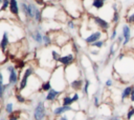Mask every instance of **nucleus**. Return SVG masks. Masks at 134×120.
Here are the masks:
<instances>
[{
  "label": "nucleus",
  "instance_id": "6e6552de",
  "mask_svg": "<svg viewBox=\"0 0 134 120\" xmlns=\"http://www.w3.org/2000/svg\"><path fill=\"white\" fill-rule=\"evenodd\" d=\"M90 19H91V21L93 22V24H94L96 27H98L100 31L107 32V31L111 27V24H110L107 20H105L104 18H102V17H99V16L90 15Z\"/></svg>",
  "mask_w": 134,
  "mask_h": 120
},
{
  "label": "nucleus",
  "instance_id": "2f4dec72",
  "mask_svg": "<svg viewBox=\"0 0 134 120\" xmlns=\"http://www.w3.org/2000/svg\"><path fill=\"white\" fill-rule=\"evenodd\" d=\"M21 117H22V115H21V112H20V111H15L13 114L8 115V118H7V120H19Z\"/></svg>",
  "mask_w": 134,
  "mask_h": 120
},
{
  "label": "nucleus",
  "instance_id": "ddd939ff",
  "mask_svg": "<svg viewBox=\"0 0 134 120\" xmlns=\"http://www.w3.org/2000/svg\"><path fill=\"white\" fill-rule=\"evenodd\" d=\"M29 37H30V39H31L36 44L43 46V37H44V34H43L40 29H38V28L31 29V31L29 32Z\"/></svg>",
  "mask_w": 134,
  "mask_h": 120
},
{
  "label": "nucleus",
  "instance_id": "20e7f679",
  "mask_svg": "<svg viewBox=\"0 0 134 120\" xmlns=\"http://www.w3.org/2000/svg\"><path fill=\"white\" fill-rule=\"evenodd\" d=\"M65 76H66V80L69 84L71 81L79 79V78H82V71H81L79 65L73 63L70 66L65 67Z\"/></svg>",
  "mask_w": 134,
  "mask_h": 120
},
{
  "label": "nucleus",
  "instance_id": "b1692460",
  "mask_svg": "<svg viewBox=\"0 0 134 120\" xmlns=\"http://www.w3.org/2000/svg\"><path fill=\"white\" fill-rule=\"evenodd\" d=\"M92 103L94 107H99L100 105V96H99V89H97L94 95L92 96Z\"/></svg>",
  "mask_w": 134,
  "mask_h": 120
},
{
  "label": "nucleus",
  "instance_id": "6ab92c4d",
  "mask_svg": "<svg viewBox=\"0 0 134 120\" xmlns=\"http://www.w3.org/2000/svg\"><path fill=\"white\" fill-rule=\"evenodd\" d=\"M131 93H132V84L127 85V86L121 91V94H120V100H121V102H125L126 99H130Z\"/></svg>",
  "mask_w": 134,
  "mask_h": 120
},
{
  "label": "nucleus",
  "instance_id": "412c9836",
  "mask_svg": "<svg viewBox=\"0 0 134 120\" xmlns=\"http://www.w3.org/2000/svg\"><path fill=\"white\" fill-rule=\"evenodd\" d=\"M73 101H72V97L69 94H64V96L61 99V105H67V106H72Z\"/></svg>",
  "mask_w": 134,
  "mask_h": 120
},
{
  "label": "nucleus",
  "instance_id": "3c124183",
  "mask_svg": "<svg viewBox=\"0 0 134 120\" xmlns=\"http://www.w3.org/2000/svg\"><path fill=\"white\" fill-rule=\"evenodd\" d=\"M85 120H93V118H92V117H87Z\"/></svg>",
  "mask_w": 134,
  "mask_h": 120
},
{
  "label": "nucleus",
  "instance_id": "a878e982",
  "mask_svg": "<svg viewBox=\"0 0 134 120\" xmlns=\"http://www.w3.org/2000/svg\"><path fill=\"white\" fill-rule=\"evenodd\" d=\"M105 6V1L104 0H93L92 2V8L95 11H99Z\"/></svg>",
  "mask_w": 134,
  "mask_h": 120
},
{
  "label": "nucleus",
  "instance_id": "aec40b11",
  "mask_svg": "<svg viewBox=\"0 0 134 120\" xmlns=\"http://www.w3.org/2000/svg\"><path fill=\"white\" fill-rule=\"evenodd\" d=\"M119 46H120V45H119L116 41H113V42L110 44V46H109V51H108L107 56L110 57V58H112V57L116 54V52H117V49H118Z\"/></svg>",
  "mask_w": 134,
  "mask_h": 120
},
{
  "label": "nucleus",
  "instance_id": "13d9d810",
  "mask_svg": "<svg viewBox=\"0 0 134 120\" xmlns=\"http://www.w3.org/2000/svg\"><path fill=\"white\" fill-rule=\"evenodd\" d=\"M104 1H105V2H106V1H108V0H104Z\"/></svg>",
  "mask_w": 134,
  "mask_h": 120
},
{
  "label": "nucleus",
  "instance_id": "dca6fc26",
  "mask_svg": "<svg viewBox=\"0 0 134 120\" xmlns=\"http://www.w3.org/2000/svg\"><path fill=\"white\" fill-rule=\"evenodd\" d=\"M9 46V36H8V32L7 31H3L2 33V37L0 40V48L5 53L6 48Z\"/></svg>",
  "mask_w": 134,
  "mask_h": 120
},
{
  "label": "nucleus",
  "instance_id": "5fc2aeb1",
  "mask_svg": "<svg viewBox=\"0 0 134 120\" xmlns=\"http://www.w3.org/2000/svg\"><path fill=\"white\" fill-rule=\"evenodd\" d=\"M44 1H49V2H52V1H54V0H44Z\"/></svg>",
  "mask_w": 134,
  "mask_h": 120
},
{
  "label": "nucleus",
  "instance_id": "4468645a",
  "mask_svg": "<svg viewBox=\"0 0 134 120\" xmlns=\"http://www.w3.org/2000/svg\"><path fill=\"white\" fill-rule=\"evenodd\" d=\"M70 111H74L72 106H67V105H57L53 109H52V115L57 118V117H60Z\"/></svg>",
  "mask_w": 134,
  "mask_h": 120
},
{
  "label": "nucleus",
  "instance_id": "a19ab883",
  "mask_svg": "<svg viewBox=\"0 0 134 120\" xmlns=\"http://www.w3.org/2000/svg\"><path fill=\"white\" fill-rule=\"evenodd\" d=\"M71 44H72V51H73V53H74L75 55H79V54H80V47H79L77 43L71 40Z\"/></svg>",
  "mask_w": 134,
  "mask_h": 120
},
{
  "label": "nucleus",
  "instance_id": "5701e85b",
  "mask_svg": "<svg viewBox=\"0 0 134 120\" xmlns=\"http://www.w3.org/2000/svg\"><path fill=\"white\" fill-rule=\"evenodd\" d=\"M51 88H52V84H51L50 80L43 81L42 84H41V87H40V92H42V93H47V92H49Z\"/></svg>",
  "mask_w": 134,
  "mask_h": 120
},
{
  "label": "nucleus",
  "instance_id": "49530a36",
  "mask_svg": "<svg viewBox=\"0 0 134 120\" xmlns=\"http://www.w3.org/2000/svg\"><path fill=\"white\" fill-rule=\"evenodd\" d=\"M99 49L98 48H96V49H89V54L90 55H92V56H98L99 55Z\"/></svg>",
  "mask_w": 134,
  "mask_h": 120
},
{
  "label": "nucleus",
  "instance_id": "cd10ccee",
  "mask_svg": "<svg viewBox=\"0 0 134 120\" xmlns=\"http://www.w3.org/2000/svg\"><path fill=\"white\" fill-rule=\"evenodd\" d=\"M4 112H5V114L8 116V115H10V114H13L14 112H15V109H14V103L13 102H6L5 103V105H4Z\"/></svg>",
  "mask_w": 134,
  "mask_h": 120
},
{
  "label": "nucleus",
  "instance_id": "4be33fe9",
  "mask_svg": "<svg viewBox=\"0 0 134 120\" xmlns=\"http://www.w3.org/2000/svg\"><path fill=\"white\" fill-rule=\"evenodd\" d=\"M126 21L128 24H134V5L131 6L126 15Z\"/></svg>",
  "mask_w": 134,
  "mask_h": 120
},
{
  "label": "nucleus",
  "instance_id": "0eeeda50",
  "mask_svg": "<svg viewBox=\"0 0 134 120\" xmlns=\"http://www.w3.org/2000/svg\"><path fill=\"white\" fill-rule=\"evenodd\" d=\"M60 11V7L58 6H54L52 4H50L49 6L48 5H45L43 8H42V15H43V18L46 19V20H53L57 18V15Z\"/></svg>",
  "mask_w": 134,
  "mask_h": 120
},
{
  "label": "nucleus",
  "instance_id": "a211bd4d",
  "mask_svg": "<svg viewBox=\"0 0 134 120\" xmlns=\"http://www.w3.org/2000/svg\"><path fill=\"white\" fill-rule=\"evenodd\" d=\"M84 79L85 78H79V79H75L73 81H71L68 85L69 87L74 91V92H77L80 89H83V86H84Z\"/></svg>",
  "mask_w": 134,
  "mask_h": 120
},
{
  "label": "nucleus",
  "instance_id": "f03ea898",
  "mask_svg": "<svg viewBox=\"0 0 134 120\" xmlns=\"http://www.w3.org/2000/svg\"><path fill=\"white\" fill-rule=\"evenodd\" d=\"M49 80L52 84V88H55V89L64 93L68 86V82H67L66 76H65V67L58 64L52 69Z\"/></svg>",
  "mask_w": 134,
  "mask_h": 120
},
{
  "label": "nucleus",
  "instance_id": "4c0bfd02",
  "mask_svg": "<svg viewBox=\"0 0 134 120\" xmlns=\"http://www.w3.org/2000/svg\"><path fill=\"white\" fill-rule=\"evenodd\" d=\"M117 29H116V27L114 26L113 28H112V31H111V33H110V36H109V39H110V41H115L116 40V38H117Z\"/></svg>",
  "mask_w": 134,
  "mask_h": 120
},
{
  "label": "nucleus",
  "instance_id": "bf43d9fd",
  "mask_svg": "<svg viewBox=\"0 0 134 120\" xmlns=\"http://www.w3.org/2000/svg\"><path fill=\"white\" fill-rule=\"evenodd\" d=\"M133 79H134V76H133Z\"/></svg>",
  "mask_w": 134,
  "mask_h": 120
},
{
  "label": "nucleus",
  "instance_id": "603ef678",
  "mask_svg": "<svg viewBox=\"0 0 134 120\" xmlns=\"http://www.w3.org/2000/svg\"><path fill=\"white\" fill-rule=\"evenodd\" d=\"M2 2H3V0H0V11H1V5H2Z\"/></svg>",
  "mask_w": 134,
  "mask_h": 120
},
{
  "label": "nucleus",
  "instance_id": "473e14b6",
  "mask_svg": "<svg viewBox=\"0 0 134 120\" xmlns=\"http://www.w3.org/2000/svg\"><path fill=\"white\" fill-rule=\"evenodd\" d=\"M91 67H92L93 74L95 75V77H96L97 81L99 82V79H98V71H99V65H98V63H96V62H92V63H91Z\"/></svg>",
  "mask_w": 134,
  "mask_h": 120
},
{
  "label": "nucleus",
  "instance_id": "423d86ee",
  "mask_svg": "<svg viewBox=\"0 0 134 120\" xmlns=\"http://www.w3.org/2000/svg\"><path fill=\"white\" fill-rule=\"evenodd\" d=\"M47 116V112H46V106H45V102L40 100L38 101V103L36 104L35 108H34V113H32V118L34 120H44Z\"/></svg>",
  "mask_w": 134,
  "mask_h": 120
},
{
  "label": "nucleus",
  "instance_id": "58836bf2",
  "mask_svg": "<svg viewBox=\"0 0 134 120\" xmlns=\"http://www.w3.org/2000/svg\"><path fill=\"white\" fill-rule=\"evenodd\" d=\"M9 2H10V0H3L2 5H1V11H0V13H1V12H5V11L8 9V7H9Z\"/></svg>",
  "mask_w": 134,
  "mask_h": 120
},
{
  "label": "nucleus",
  "instance_id": "c03bdc74",
  "mask_svg": "<svg viewBox=\"0 0 134 120\" xmlns=\"http://www.w3.org/2000/svg\"><path fill=\"white\" fill-rule=\"evenodd\" d=\"M6 60V56H5V53L0 48V63H3L4 61Z\"/></svg>",
  "mask_w": 134,
  "mask_h": 120
},
{
  "label": "nucleus",
  "instance_id": "9b49d317",
  "mask_svg": "<svg viewBox=\"0 0 134 120\" xmlns=\"http://www.w3.org/2000/svg\"><path fill=\"white\" fill-rule=\"evenodd\" d=\"M52 41L55 45L62 47L64 45H66L67 43H69L71 40H70V36L65 33V32H58L54 36V38H52Z\"/></svg>",
  "mask_w": 134,
  "mask_h": 120
},
{
  "label": "nucleus",
  "instance_id": "8fccbe9b",
  "mask_svg": "<svg viewBox=\"0 0 134 120\" xmlns=\"http://www.w3.org/2000/svg\"><path fill=\"white\" fill-rule=\"evenodd\" d=\"M111 6H112V9H113V12H115V11H118V5H117V3H116V2H113Z\"/></svg>",
  "mask_w": 134,
  "mask_h": 120
},
{
  "label": "nucleus",
  "instance_id": "ea45409f",
  "mask_svg": "<svg viewBox=\"0 0 134 120\" xmlns=\"http://www.w3.org/2000/svg\"><path fill=\"white\" fill-rule=\"evenodd\" d=\"M87 117H85V114L83 112H77L75 113V116H74V119L73 120H85Z\"/></svg>",
  "mask_w": 134,
  "mask_h": 120
},
{
  "label": "nucleus",
  "instance_id": "7ed1b4c3",
  "mask_svg": "<svg viewBox=\"0 0 134 120\" xmlns=\"http://www.w3.org/2000/svg\"><path fill=\"white\" fill-rule=\"evenodd\" d=\"M35 74V68L31 67V66H28L24 69L23 74H22V77L20 78V81L18 83V86H15L16 87V92H20V93H23L27 86H28V82H29V78Z\"/></svg>",
  "mask_w": 134,
  "mask_h": 120
},
{
  "label": "nucleus",
  "instance_id": "9d476101",
  "mask_svg": "<svg viewBox=\"0 0 134 120\" xmlns=\"http://www.w3.org/2000/svg\"><path fill=\"white\" fill-rule=\"evenodd\" d=\"M104 36L106 37V32L100 31V29H96V31H93L91 34H89L86 38H84V42L87 45H91L92 43H94L98 40H102Z\"/></svg>",
  "mask_w": 134,
  "mask_h": 120
},
{
  "label": "nucleus",
  "instance_id": "39448f33",
  "mask_svg": "<svg viewBox=\"0 0 134 120\" xmlns=\"http://www.w3.org/2000/svg\"><path fill=\"white\" fill-rule=\"evenodd\" d=\"M6 72L8 74V77H7V83L8 85L12 87V86H17L19 81H20V73L19 71L16 68L15 65H12V64H8L6 66Z\"/></svg>",
  "mask_w": 134,
  "mask_h": 120
},
{
  "label": "nucleus",
  "instance_id": "09e8293b",
  "mask_svg": "<svg viewBox=\"0 0 134 120\" xmlns=\"http://www.w3.org/2000/svg\"><path fill=\"white\" fill-rule=\"evenodd\" d=\"M2 84H5L4 83V75H3L2 71H0V85H2Z\"/></svg>",
  "mask_w": 134,
  "mask_h": 120
},
{
  "label": "nucleus",
  "instance_id": "c9c22d12",
  "mask_svg": "<svg viewBox=\"0 0 134 120\" xmlns=\"http://www.w3.org/2000/svg\"><path fill=\"white\" fill-rule=\"evenodd\" d=\"M70 112H72V111H70ZM70 112H68V113H66V114H64V115H62V116H60V117H57V120H72V119H74L75 114H74L73 116H70V115H69Z\"/></svg>",
  "mask_w": 134,
  "mask_h": 120
},
{
  "label": "nucleus",
  "instance_id": "864d4df0",
  "mask_svg": "<svg viewBox=\"0 0 134 120\" xmlns=\"http://www.w3.org/2000/svg\"><path fill=\"white\" fill-rule=\"evenodd\" d=\"M0 120H6L5 118H2V117H0Z\"/></svg>",
  "mask_w": 134,
  "mask_h": 120
},
{
  "label": "nucleus",
  "instance_id": "37998d69",
  "mask_svg": "<svg viewBox=\"0 0 134 120\" xmlns=\"http://www.w3.org/2000/svg\"><path fill=\"white\" fill-rule=\"evenodd\" d=\"M106 120H122V118L119 115H111L109 117H106Z\"/></svg>",
  "mask_w": 134,
  "mask_h": 120
},
{
  "label": "nucleus",
  "instance_id": "7c9ffc66",
  "mask_svg": "<svg viewBox=\"0 0 134 120\" xmlns=\"http://www.w3.org/2000/svg\"><path fill=\"white\" fill-rule=\"evenodd\" d=\"M65 25H66V26H67V28H68V29H70V31H74V29L76 28V24H75L74 19H68V20L66 21Z\"/></svg>",
  "mask_w": 134,
  "mask_h": 120
},
{
  "label": "nucleus",
  "instance_id": "c85d7f7f",
  "mask_svg": "<svg viewBox=\"0 0 134 120\" xmlns=\"http://www.w3.org/2000/svg\"><path fill=\"white\" fill-rule=\"evenodd\" d=\"M119 21H120V15H119V12H118V11L113 12V14H112V18H111V22L116 26V25L119 23Z\"/></svg>",
  "mask_w": 134,
  "mask_h": 120
},
{
  "label": "nucleus",
  "instance_id": "79ce46f5",
  "mask_svg": "<svg viewBox=\"0 0 134 120\" xmlns=\"http://www.w3.org/2000/svg\"><path fill=\"white\" fill-rule=\"evenodd\" d=\"M71 97H72V101H73V103H77L79 102V100H80V94L77 93V92H74L72 95H71Z\"/></svg>",
  "mask_w": 134,
  "mask_h": 120
},
{
  "label": "nucleus",
  "instance_id": "4d7b16f0",
  "mask_svg": "<svg viewBox=\"0 0 134 120\" xmlns=\"http://www.w3.org/2000/svg\"><path fill=\"white\" fill-rule=\"evenodd\" d=\"M19 120H23V119H22V117H21V118H20V119H19Z\"/></svg>",
  "mask_w": 134,
  "mask_h": 120
},
{
  "label": "nucleus",
  "instance_id": "1a4fd4ad",
  "mask_svg": "<svg viewBox=\"0 0 134 120\" xmlns=\"http://www.w3.org/2000/svg\"><path fill=\"white\" fill-rule=\"evenodd\" d=\"M76 56L73 52H68L66 54H63L60 58V61H59V65H62L64 67H67V66H70L71 64L75 63L76 61Z\"/></svg>",
  "mask_w": 134,
  "mask_h": 120
},
{
  "label": "nucleus",
  "instance_id": "393cba45",
  "mask_svg": "<svg viewBox=\"0 0 134 120\" xmlns=\"http://www.w3.org/2000/svg\"><path fill=\"white\" fill-rule=\"evenodd\" d=\"M15 99H16V101H17L18 103H20V104H24V103L27 102L26 97H25L22 93H20V92H16V94H15Z\"/></svg>",
  "mask_w": 134,
  "mask_h": 120
},
{
  "label": "nucleus",
  "instance_id": "a18cd8bd",
  "mask_svg": "<svg viewBox=\"0 0 134 120\" xmlns=\"http://www.w3.org/2000/svg\"><path fill=\"white\" fill-rule=\"evenodd\" d=\"M105 86H106V87H112V86H113V80H112L111 78L107 79V80L105 81Z\"/></svg>",
  "mask_w": 134,
  "mask_h": 120
},
{
  "label": "nucleus",
  "instance_id": "6e6d98bb",
  "mask_svg": "<svg viewBox=\"0 0 134 120\" xmlns=\"http://www.w3.org/2000/svg\"><path fill=\"white\" fill-rule=\"evenodd\" d=\"M0 112H1V100H0Z\"/></svg>",
  "mask_w": 134,
  "mask_h": 120
},
{
  "label": "nucleus",
  "instance_id": "f3484780",
  "mask_svg": "<svg viewBox=\"0 0 134 120\" xmlns=\"http://www.w3.org/2000/svg\"><path fill=\"white\" fill-rule=\"evenodd\" d=\"M8 9H9L12 15L18 17L19 14H20V2L18 0H10Z\"/></svg>",
  "mask_w": 134,
  "mask_h": 120
},
{
  "label": "nucleus",
  "instance_id": "bb28decb",
  "mask_svg": "<svg viewBox=\"0 0 134 120\" xmlns=\"http://www.w3.org/2000/svg\"><path fill=\"white\" fill-rule=\"evenodd\" d=\"M90 84H91L90 80H89L88 78L85 77V79H84V86H83V89H82V92H83V94H84L85 96H88V94H89V87H90Z\"/></svg>",
  "mask_w": 134,
  "mask_h": 120
},
{
  "label": "nucleus",
  "instance_id": "c756f323",
  "mask_svg": "<svg viewBox=\"0 0 134 120\" xmlns=\"http://www.w3.org/2000/svg\"><path fill=\"white\" fill-rule=\"evenodd\" d=\"M105 45H106V40H105V39H102V40H98V41H96V42L92 43V44L90 45V47L100 49V48H102V47H104Z\"/></svg>",
  "mask_w": 134,
  "mask_h": 120
},
{
  "label": "nucleus",
  "instance_id": "de8ad7c7",
  "mask_svg": "<svg viewBox=\"0 0 134 120\" xmlns=\"http://www.w3.org/2000/svg\"><path fill=\"white\" fill-rule=\"evenodd\" d=\"M115 41H116L119 45H122V42H124V36H122V35H118Z\"/></svg>",
  "mask_w": 134,
  "mask_h": 120
},
{
  "label": "nucleus",
  "instance_id": "f8f14e48",
  "mask_svg": "<svg viewBox=\"0 0 134 120\" xmlns=\"http://www.w3.org/2000/svg\"><path fill=\"white\" fill-rule=\"evenodd\" d=\"M121 35L124 36L122 46H127L132 40V28L128 23H126L121 26Z\"/></svg>",
  "mask_w": 134,
  "mask_h": 120
},
{
  "label": "nucleus",
  "instance_id": "f704fd0d",
  "mask_svg": "<svg viewBox=\"0 0 134 120\" xmlns=\"http://www.w3.org/2000/svg\"><path fill=\"white\" fill-rule=\"evenodd\" d=\"M8 87H10V86L8 85V83H5V84L0 85V100H3L4 95H5V92H6V89H7Z\"/></svg>",
  "mask_w": 134,
  "mask_h": 120
},
{
  "label": "nucleus",
  "instance_id": "72a5a7b5",
  "mask_svg": "<svg viewBox=\"0 0 134 120\" xmlns=\"http://www.w3.org/2000/svg\"><path fill=\"white\" fill-rule=\"evenodd\" d=\"M134 117V105H130L127 113H126V119L127 120H131Z\"/></svg>",
  "mask_w": 134,
  "mask_h": 120
},
{
  "label": "nucleus",
  "instance_id": "2eb2a0df",
  "mask_svg": "<svg viewBox=\"0 0 134 120\" xmlns=\"http://www.w3.org/2000/svg\"><path fill=\"white\" fill-rule=\"evenodd\" d=\"M63 93L62 92H60V91H58V89H55V88H51L49 92H47L46 93V96H45V101H47V102H54V101H57V99L62 95Z\"/></svg>",
  "mask_w": 134,
  "mask_h": 120
},
{
  "label": "nucleus",
  "instance_id": "f257e3e1",
  "mask_svg": "<svg viewBox=\"0 0 134 120\" xmlns=\"http://www.w3.org/2000/svg\"><path fill=\"white\" fill-rule=\"evenodd\" d=\"M60 4L71 19H79L86 12L83 5V0H61Z\"/></svg>",
  "mask_w": 134,
  "mask_h": 120
},
{
  "label": "nucleus",
  "instance_id": "e433bc0d",
  "mask_svg": "<svg viewBox=\"0 0 134 120\" xmlns=\"http://www.w3.org/2000/svg\"><path fill=\"white\" fill-rule=\"evenodd\" d=\"M92 2L93 0H83V5L86 12H89L92 8Z\"/></svg>",
  "mask_w": 134,
  "mask_h": 120
}]
</instances>
